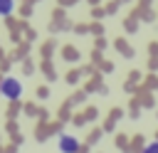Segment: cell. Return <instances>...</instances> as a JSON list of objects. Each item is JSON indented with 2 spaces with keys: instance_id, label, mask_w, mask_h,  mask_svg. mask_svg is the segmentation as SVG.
I'll return each instance as SVG.
<instances>
[{
  "instance_id": "7a4b0ae2",
  "label": "cell",
  "mask_w": 158,
  "mask_h": 153,
  "mask_svg": "<svg viewBox=\"0 0 158 153\" xmlns=\"http://www.w3.org/2000/svg\"><path fill=\"white\" fill-rule=\"evenodd\" d=\"M59 151L62 153H77L79 151V141L74 136H69V133H62L59 136Z\"/></svg>"
},
{
  "instance_id": "3957f363",
  "label": "cell",
  "mask_w": 158,
  "mask_h": 153,
  "mask_svg": "<svg viewBox=\"0 0 158 153\" xmlns=\"http://www.w3.org/2000/svg\"><path fill=\"white\" fill-rule=\"evenodd\" d=\"M15 10V0H0V15H10Z\"/></svg>"
},
{
  "instance_id": "6da1fadb",
  "label": "cell",
  "mask_w": 158,
  "mask_h": 153,
  "mask_svg": "<svg viewBox=\"0 0 158 153\" xmlns=\"http://www.w3.org/2000/svg\"><path fill=\"white\" fill-rule=\"evenodd\" d=\"M0 96H5V99H10V101L20 99V96H22V84H20V79L5 76V79L0 81Z\"/></svg>"
},
{
  "instance_id": "277c9868",
  "label": "cell",
  "mask_w": 158,
  "mask_h": 153,
  "mask_svg": "<svg viewBox=\"0 0 158 153\" xmlns=\"http://www.w3.org/2000/svg\"><path fill=\"white\" fill-rule=\"evenodd\" d=\"M143 153H158V141H151V143L143 148Z\"/></svg>"
}]
</instances>
